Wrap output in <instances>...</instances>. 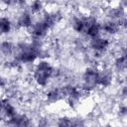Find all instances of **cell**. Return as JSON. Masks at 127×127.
Returning <instances> with one entry per match:
<instances>
[{
    "instance_id": "1",
    "label": "cell",
    "mask_w": 127,
    "mask_h": 127,
    "mask_svg": "<svg viewBox=\"0 0 127 127\" xmlns=\"http://www.w3.org/2000/svg\"><path fill=\"white\" fill-rule=\"evenodd\" d=\"M55 66L46 59H40L32 70V77L39 87H46L53 79Z\"/></svg>"
},
{
    "instance_id": "2",
    "label": "cell",
    "mask_w": 127,
    "mask_h": 127,
    "mask_svg": "<svg viewBox=\"0 0 127 127\" xmlns=\"http://www.w3.org/2000/svg\"><path fill=\"white\" fill-rule=\"evenodd\" d=\"M82 83L80 88L84 92H90L94 88L98 87L99 79V68L93 65L87 66L82 73Z\"/></svg>"
},
{
    "instance_id": "3",
    "label": "cell",
    "mask_w": 127,
    "mask_h": 127,
    "mask_svg": "<svg viewBox=\"0 0 127 127\" xmlns=\"http://www.w3.org/2000/svg\"><path fill=\"white\" fill-rule=\"evenodd\" d=\"M88 46L93 54V57L95 59H101L110 49L111 41L108 37L100 35L95 38L89 39Z\"/></svg>"
},
{
    "instance_id": "4",
    "label": "cell",
    "mask_w": 127,
    "mask_h": 127,
    "mask_svg": "<svg viewBox=\"0 0 127 127\" xmlns=\"http://www.w3.org/2000/svg\"><path fill=\"white\" fill-rule=\"evenodd\" d=\"M94 19H95V16H87V15L73 16L70 20V26L75 33L84 36L89 24Z\"/></svg>"
},
{
    "instance_id": "5",
    "label": "cell",
    "mask_w": 127,
    "mask_h": 127,
    "mask_svg": "<svg viewBox=\"0 0 127 127\" xmlns=\"http://www.w3.org/2000/svg\"><path fill=\"white\" fill-rule=\"evenodd\" d=\"M50 31H51V29L45 24V22L42 19L34 21L33 25L28 29V32L31 36V39L42 40V41L48 36Z\"/></svg>"
},
{
    "instance_id": "6",
    "label": "cell",
    "mask_w": 127,
    "mask_h": 127,
    "mask_svg": "<svg viewBox=\"0 0 127 127\" xmlns=\"http://www.w3.org/2000/svg\"><path fill=\"white\" fill-rule=\"evenodd\" d=\"M121 29H123V28H122L121 24L117 21L106 19L105 21L101 22V33H103L107 37L116 36L117 34H119Z\"/></svg>"
},
{
    "instance_id": "7",
    "label": "cell",
    "mask_w": 127,
    "mask_h": 127,
    "mask_svg": "<svg viewBox=\"0 0 127 127\" xmlns=\"http://www.w3.org/2000/svg\"><path fill=\"white\" fill-rule=\"evenodd\" d=\"M114 79V72L111 68L102 67L99 69V79L98 86L100 87H109Z\"/></svg>"
},
{
    "instance_id": "8",
    "label": "cell",
    "mask_w": 127,
    "mask_h": 127,
    "mask_svg": "<svg viewBox=\"0 0 127 127\" xmlns=\"http://www.w3.org/2000/svg\"><path fill=\"white\" fill-rule=\"evenodd\" d=\"M33 23H34V15L30 11H22L21 13H19L16 20L17 26L25 30H28L33 25Z\"/></svg>"
},
{
    "instance_id": "9",
    "label": "cell",
    "mask_w": 127,
    "mask_h": 127,
    "mask_svg": "<svg viewBox=\"0 0 127 127\" xmlns=\"http://www.w3.org/2000/svg\"><path fill=\"white\" fill-rule=\"evenodd\" d=\"M7 124L12 125V126H19V127H24V126H30L32 125V119L27 115V114H15L12 118L7 120Z\"/></svg>"
},
{
    "instance_id": "10",
    "label": "cell",
    "mask_w": 127,
    "mask_h": 127,
    "mask_svg": "<svg viewBox=\"0 0 127 127\" xmlns=\"http://www.w3.org/2000/svg\"><path fill=\"white\" fill-rule=\"evenodd\" d=\"M126 66H127L126 54L119 53L118 56L113 61V70L116 71L117 73H119V75H120L126 71Z\"/></svg>"
},
{
    "instance_id": "11",
    "label": "cell",
    "mask_w": 127,
    "mask_h": 127,
    "mask_svg": "<svg viewBox=\"0 0 127 127\" xmlns=\"http://www.w3.org/2000/svg\"><path fill=\"white\" fill-rule=\"evenodd\" d=\"M45 97L49 103H57L62 99H64L61 87H52L48 89L47 92L45 93Z\"/></svg>"
},
{
    "instance_id": "12",
    "label": "cell",
    "mask_w": 127,
    "mask_h": 127,
    "mask_svg": "<svg viewBox=\"0 0 127 127\" xmlns=\"http://www.w3.org/2000/svg\"><path fill=\"white\" fill-rule=\"evenodd\" d=\"M15 45L9 40H3L0 42V55L3 58L9 59L14 56Z\"/></svg>"
},
{
    "instance_id": "13",
    "label": "cell",
    "mask_w": 127,
    "mask_h": 127,
    "mask_svg": "<svg viewBox=\"0 0 127 127\" xmlns=\"http://www.w3.org/2000/svg\"><path fill=\"white\" fill-rule=\"evenodd\" d=\"M102 33H101V22H99L96 18L89 24L84 36H86L88 39H91V38H95L97 36H100Z\"/></svg>"
},
{
    "instance_id": "14",
    "label": "cell",
    "mask_w": 127,
    "mask_h": 127,
    "mask_svg": "<svg viewBox=\"0 0 127 127\" xmlns=\"http://www.w3.org/2000/svg\"><path fill=\"white\" fill-rule=\"evenodd\" d=\"M12 29H13V24L11 19L6 16H0V36L9 35Z\"/></svg>"
},
{
    "instance_id": "15",
    "label": "cell",
    "mask_w": 127,
    "mask_h": 127,
    "mask_svg": "<svg viewBox=\"0 0 127 127\" xmlns=\"http://www.w3.org/2000/svg\"><path fill=\"white\" fill-rule=\"evenodd\" d=\"M45 10V4L43 0H32L29 5V11L33 15L42 14Z\"/></svg>"
},
{
    "instance_id": "16",
    "label": "cell",
    "mask_w": 127,
    "mask_h": 127,
    "mask_svg": "<svg viewBox=\"0 0 127 127\" xmlns=\"http://www.w3.org/2000/svg\"><path fill=\"white\" fill-rule=\"evenodd\" d=\"M56 124L58 126H71V118L68 116H62L58 118Z\"/></svg>"
},
{
    "instance_id": "17",
    "label": "cell",
    "mask_w": 127,
    "mask_h": 127,
    "mask_svg": "<svg viewBox=\"0 0 127 127\" xmlns=\"http://www.w3.org/2000/svg\"><path fill=\"white\" fill-rule=\"evenodd\" d=\"M118 114H119V116L122 117V118H125V117L127 116V107H126V105H125L124 103L119 106Z\"/></svg>"
},
{
    "instance_id": "18",
    "label": "cell",
    "mask_w": 127,
    "mask_h": 127,
    "mask_svg": "<svg viewBox=\"0 0 127 127\" xmlns=\"http://www.w3.org/2000/svg\"><path fill=\"white\" fill-rule=\"evenodd\" d=\"M0 4L5 6V7H11V6H15V0H0Z\"/></svg>"
},
{
    "instance_id": "19",
    "label": "cell",
    "mask_w": 127,
    "mask_h": 127,
    "mask_svg": "<svg viewBox=\"0 0 127 127\" xmlns=\"http://www.w3.org/2000/svg\"><path fill=\"white\" fill-rule=\"evenodd\" d=\"M6 85H7V80H6L4 77L0 76V89L4 88Z\"/></svg>"
},
{
    "instance_id": "20",
    "label": "cell",
    "mask_w": 127,
    "mask_h": 127,
    "mask_svg": "<svg viewBox=\"0 0 127 127\" xmlns=\"http://www.w3.org/2000/svg\"><path fill=\"white\" fill-rule=\"evenodd\" d=\"M126 93H127V91H126V86L123 85V86L121 87V89H120V95L122 96L123 99H125V97H126Z\"/></svg>"
},
{
    "instance_id": "21",
    "label": "cell",
    "mask_w": 127,
    "mask_h": 127,
    "mask_svg": "<svg viewBox=\"0 0 127 127\" xmlns=\"http://www.w3.org/2000/svg\"><path fill=\"white\" fill-rule=\"evenodd\" d=\"M28 0H15V3L16 5H24L27 3Z\"/></svg>"
}]
</instances>
